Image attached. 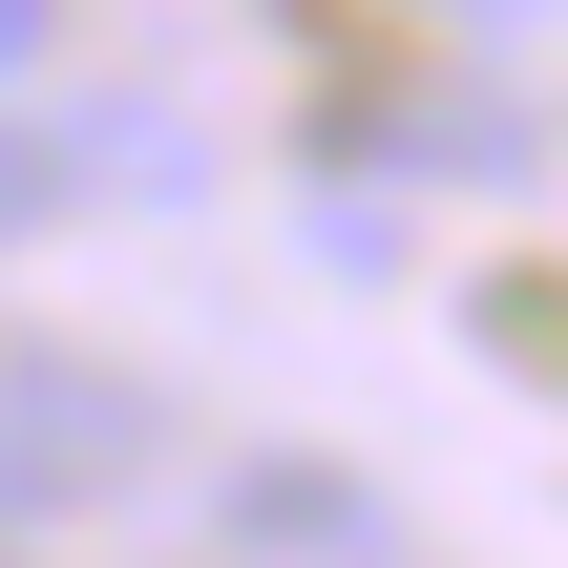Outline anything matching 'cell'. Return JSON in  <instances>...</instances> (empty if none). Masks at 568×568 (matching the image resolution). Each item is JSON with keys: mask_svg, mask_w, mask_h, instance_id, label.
Returning <instances> with one entry per match:
<instances>
[{"mask_svg": "<svg viewBox=\"0 0 568 568\" xmlns=\"http://www.w3.org/2000/svg\"><path fill=\"white\" fill-rule=\"evenodd\" d=\"M169 485V400L84 337H0V527L21 548H84L105 506Z\"/></svg>", "mask_w": 568, "mask_h": 568, "instance_id": "1", "label": "cell"}, {"mask_svg": "<svg viewBox=\"0 0 568 568\" xmlns=\"http://www.w3.org/2000/svg\"><path fill=\"white\" fill-rule=\"evenodd\" d=\"M211 568H422V527L358 464H232L211 485Z\"/></svg>", "mask_w": 568, "mask_h": 568, "instance_id": "2", "label": "cell"}, {"mask_svg": "<svg viewBox=\"0 0 568 568\" xmlns=\"http://www.w3.org/2000/svg\"><path fill=\"white\" fill-rule=\"evenodd\" d=\"M42 211H63V148H21V126H0V253H21Z\"/></svg>", "mask_w": 568, "mask_h": 568, "instance_id": "3", "label": "cell"}, {"mask_svg": "<svg viewBox=\"0 0 568 568\" xmlns=\"http://www.w3.org/2000/svg\"><path fill=\"white\" fill-rule=\"evenodd\" d=\"M42 42H63V0H0V84H21V63H42Z\"/></svg>", "mask_w": 568, "mask_h": 568, "instance_id": "4", "label": "cell"}, {"mask_svg": "<svg viewBox=\"0 0 568 568\" xmlns=\"http://www.w3.org/2000/svg\"><path fill=\"white\" fill-rule=\"evenodd\" d=\"M0 568H63V548H21V527H0Z\"/></svg>", "mask_w": 568, "mask_h": 568, "instance_id": "5", "label": "cell"}, {"mask_svg": "<svg viewBox=\"0 0 568 568\" xmlns=\"http://www.w3.org/2000/svg\"><path fill=\"white\" fill-rule=\"evenodd\" d=\"M485 21H548V0H485Z\"/></svg>", "mask_w": 568, "mask_h": 568, "instance_id": "6", "label": "cell"}]
</instances>
